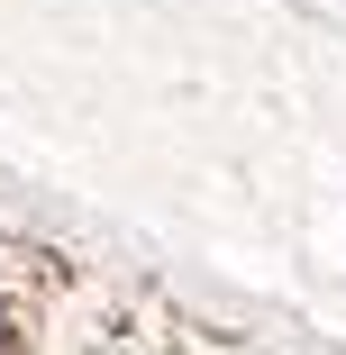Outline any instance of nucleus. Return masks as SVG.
Segmentation results:
<instances>
[{"label":"nucleus","mask_w":346,"mask_h":355,"mask_svg":"<svg viewBox=\"0 0 346 355\" xmlns=\"http://www.w3.org/2000/svg\"><path fill=\"white\" fill-rule=\"evenodd\" d=\"M0 355H10V310H0Z\"/></svg>","instance_id":"obj_1"}]
</instances>
